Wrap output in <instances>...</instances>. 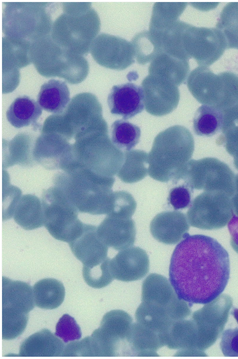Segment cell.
Segmentation results:
<instances>
[{
  "instance_id": "cell-10",
  "label": "cell",
  "mask_w": 238,
  "mask_h": 359,
  "mask_svg": "<svg viewBox=\"0 0 238 359\" xmlns=\"http://www.w3.org/2000/svg\"><path fill=\"white\" fill-rule=\"evenodd\" d=\"M132 325V318L124 311L113 310L104 315L99 327L91 334L101 357L118 355L120 343L128 342Z\"/></svg>"
},
{
  "instance_id": "cell-35",
  "label": "cell",
  "mask_w": 238,
  "mask_h": 359,
  "mask_svg": "<svg viewBox=\"0 0 238 359\" xmlns=\"http://www.w3.org/2000/svg\"><path fill=\"white\" fill-rule=\"evenodd\" d=\"M2 339H15L24 331L28 320V314L12 308L2 306Z\"/></svg>"
},
{
  "instance_id": "cell-17",
  "label": "cell",
  "mask_w": 238,
  "mask_h": 359,
  "mask_svg": "<svg viewBox=\"0 0 238 359\" xmlns=\"http://www.w3.org/2000/svg\"><path fill=\"white\" fill-rule=\"evenodd\" d=\"M189 228L187 217L177 211L158 214L150 225L152 236L158 241L169 245L175 244L181 241Z\"/></svg>"
},
{
  "instance_id": "cell-3",
  "label": "cell",
  "mask_w": 238,
  "mask_h": 359,
  "mask_svg": "<svg viewBox=\"0 0 238 359\" xmlns=\"http://www.w3.org/2000/svg\"><path fill=\"white\" fill-rule=\"evenodd\" d=\"M114 182L89 170L63 175L57 179L58 188L79 212L108 215L111 210Z\"/></svg>"
},
{
  "instance_id": "cell-22",
  "label": "cell",
  "mask_w": 238,
  "mask_h": 359,
  "mask_svg": "<svg viewBox=\"0 0 238 359\" xmlns=\"http://www.w3.org/2000/svg\"><path fill=\"white\" fill-rule=\"evenodd\" d=\"M70 100V93L65 81L50 79L40 87L37 100L41 108L48 112L61 113Z\"/></svg>"
},
{
  "instance_id": "cell-46",
  "label": "cell",
  "mask_w": 238,
  "mask_h": 359,
  "mask_svg": "<svg viewBox=\"0 0 238 359\" xmlns=\"http://www.w3.org/2000/svg\"><path fill=\"white\" fill-rule=\"evenodd\" d=\"M230 314L233 316L238 324V309L233 307L230 312Z\"/></svg>"
},
{
  "instance_id": "cell-8",
  "label": "cell",
  "mask_w": 238,
  "mask_h": 359,
  "mask_svg": "<svg viewBox=\"0 0 238 359\" xmlns=\"http://www.w3.org/2000/svg\"><path fill=\"white\" fill-rule=\"evenodd\" d=\"M182 40L188 58L195 59L199 66L211 65L227 48L225 37L216 28L198 27L187 24Z\"/></svg>"
},
{
  "instance_id": "cell-15",
  "label": "cell",
  "mask_w": 238,
  "mask_h": 359,
  "mask_svg": "<svg viewBox=\"0 0 238 359\" xmlns=\"http://www.w3.org/2000/svg\"><path fill=\"white\" fill-rule=\"evenodd\" d=\"M110 113L126 120L141 113L144 109L142 87L132 83L112 86L107 100Z\"/></svg>"
},
{
  "instance_id": "cell-41",
  "label": "cell",
  "mask_w": 238,
  "mask_h": 359,
  "mask_svg": "<svg viewBox=\"0 0 238 359\" xmlns=\"http://www.w3.org/2000/svg\"><path fill=\"white\" fill-rule=\"evenodd\" d=\"M220 347L224 356L238 357V328H229L223 331Z\"/></svg>"
},
{
  "instance_id": "cell-26",
  "label": "cell",
  "mask_w": 238,
  "mask_h": 359,
  "mask_svg": "<svg viewBox=\"0 0 238 359\" xmlns=\"http://www.w3.org/2000/svg\"><path fill=\"white\" fill-rule=\"evenodd\" d=\"M42 113V109L37 101L24 95L12 102L6 112V117L13 126L20 128L35 124Z\"/></svg>"
},
{
  "instance_id": "cell-31",
  "label": "cell",
  "mask_w": 238,
  "mask_h": 359,
  "mask_svg": "<svg viewBox=\"0 0 238 359\" xmlns=\"http://www.w3.org/2000/svg\"><path fill=\"white\" fill-rule=\"evenodd\" d=\"M223 112L216 107L203 105L196 111L193 118V129L196 134L210 137L221 131Z\"/></svg>"
},
{
  "instance_id": "cell-42",
  "label": "cell",
  "mask_w": 238,
  "mask_h": 359,
  "mask_svg": "<svg viewBox=\"0 0 238 359\" xmlns=\"http://www.w3.org/2000/svg\"><path fill=\"white\" fill-rule=\"evenodd\" d=\"M227 226L230 235V244L238 253V216L234 214L228 222Z\"/></svg>"
},
{
  "instance_id": "cell-6",
  "label": "cell",
  "mask_w": 238,
  "mask_h": 359,
  "mask_svg": "<svg viewBox=\"0 0 238 359\" xmlns=\"http://www.w3.org/2000/svg\"><path fill=\"white\" fill-rule=\"evenodd\" d=\"M193 189L222 191L232 197L235 191V175L228 166L214 158L190 160L179 181Z\"/></svg>"
},
{
  "instance_id": "cell-9",
  "label": "cell",
  "mask_w": 238,
  "mask_h": 359,
  "mask_svg": "<svg viewBox=\"0 0 238 359\" xmlns=\"http://www.w3.org/2000/svg\"><path fill=\"white\" fill-rule=\"evenodd\" d=\"M232 305L230 296L222 294L193 313L191 319L197 329V349L206 350L219 338Z\"/></svg>"
},
{
  "instance_id": "cell-30",
  "label": "cell",
  "mask_w": 238,
  "mask_h": 359,
  "mask_svg": "<svg viewBox=\"0 0 238 359\" xmlns=\"http://www.w3.org/2000/svg\"><path fill=\"white\" fill-rule=\"evenodd\" d=\"M124 160L117 173V177L127 183L137 182L148 173V155L145 151L135 149L124 151Z\"/></svg>"
},
{
  "instance_id": "cell-18",
  "label": "cell",
  "mask_w": 238,
  "mask_h": 359,
  "mask_svg": "<svg viewBox=\"0 0 238 359\" xmlns=\"http://www.w3.org/2000/svg\"><path fill=\"white\" fill-rule=\"evenodd\" d=\"M63 341L47 329L32 334L21 344L20 356H62L65 345Z\"/></svg>"
},
{
  "instance_id": "cell-5",
  "label": "cell",
  "mask_w": 238,
  "mask_h": 359,
  "mask_svg": "<svg viewBox=\"0 0 238 359\" xmlns=\"http://www.w3.org/2000/svg\"><path fill=\"white\" fill-rule=\"evenodd\" d=\"M44 226L55 239L69 243L81 232L84 223L79 212L58 188L45 191L42 196Z\"/></svg>"
},
{
  "instance_id": "cell-29",
  "label": "cell",
  "mask_w": 238,
  "mask_h": 359,
  "mask_svg": "<svg viewBox=\"0 0 238 359\" xmlns=\"http://www.w3.org/2000/svg\"><path fill=\"white\" fill-rule=\"evenodd\" d=\"M187 3H156L153 7L149 31L159 34L172 26L186 8Z\"/></svg>"
},
{
  "instance_id": "cell-19",
  "label": "cell",
  "mask_w": 238,
  "mask_h": 359,
  "mask_svg": "<svg viewBox=\"0 0 238 359\" xmlns=\"http://www.w3.org/2000/svg\"><path fill=\"white\" fill-rule=\"evenodd\" d=\"M2 306L27 314L35 306L33 288L27 283L2 277Z\"/></svg>"
},
{
  "instance_id": "cell-20",
  "label": "cell",
  "mask_w": 238,
  "mask_h": 359,
  "mask_svg": "<svg viewBox=\"0 0 238 359\" xmlns=\"http://www.w3.org/2000/svg\"><path fill=\"white\" fill-rule=\"evenodd\" d=\"M178 298L170 281L161 275L151 273L142 283V301L164 306L167 309L168 313Z\"/></svg>"
},
{
  "instance_id": "cell-23",
  "label": "cell",
  "mask_w": 238,
  "mask_h": 359,
  "mask_svg": "<svg viewBox=\"0 0 238 359\" xmlns=\"http://www.w3.org/2000/svg\"><path fill=\"white\" fill-rule=\"evenodd\" d=\"M133 356H158L157 350L164 346L160 335L136 322L133 323L128 339Z\"/></svg>"
},
{
  "instance_id": "cell-24",
  "label": "cell",
  "mask_w": 238,
  "mask_h": 359,
  "mask_svg": "<svg viewBox=\"0 0 238 359\" xmlns=\"http://www.w3.org/2000/svg\"><path fill=\"white\" fill-rule=\"evenodd\" d=\"M160 337L163 345L169 349H197V329L192 319L174 321Z\"/></svg>"
},
{
  "instance_id": "cell-37",
  "label": "cell",
  "mask_w": 238,
  "mask_h": 359,
  "mask_svg": "<svg viewBox=\"0 0 238 359\" xmlns=\"http://www.w3.org/2000/svg\"><path fill=\"white\" fill-rule=\"evenodd\" d=\"M136 206L135 199L129 192L124 190L113 192L111 208L108 215L131 218Z\"/></svg>"
},
{
  "instance_id": "cell-28",
  "label": "cell",
  "mask_w": 238,
  "mask_h": 359,
  "mask_svg": "<svg viewBox=\"0 0 238 359\" xmlns=\"http://www.w3.org/2000/svg\"><path fill=\"white\" fill-rule=\"evenodd\" d=\"M35 305L46 310H53L63 303L65 296L63 284L54 278H45L37 282L33 287Z\"/></svg>"
},
{
  "instance_id": "cell-45",
  "label": "cell",
  "mask_w": 238,
  "mask_h": 359,
  "mask_svg": "<svg viewBox=\"0 0 238 359\" xmlns=\"http://www.w3.org/2000/svg\"><path fill=\"white\" fill-rule=\"evenodd\" d=\"M227 152L233 157L234 165L238 170V141L229 149Z\"/></svg>"
},
{
  "instance_id": "cell-14",
  "label": "cell",
  "mask_w": 238,
  "mask_h": 359,
  "mask_svg": "<svg viewBox=\"0 0 238 359\" xmlns=\"http://www.w3.org/2000/svg\"><path fill=\"white\" fill-rule=\"evenodd\" d=\"M97 228L94 225L84 224L80 234L69 243L73 253L83 266H96L108 258V246L99 238Z\"/></svg>"
},
{
  "instance_id": "cell-13",
  "label": "cell",
  "mask_w": 238,
  "mask_h": 359,
  "mask_svg": "<svg viewBox=\"0 0 238 359\" xmlns=\"http://www.w3.org/2000/svg\"><path fill=\"white\" fill-rule=\"evenodd\" d=\"M110 270L114 279L124 281L144 278L149 270V259L145 250L131 246L120 250L110 261Z\"/></svg>"
},
{
  "instance_id": "cell-25",
  "label": "cell",
  "mask_w": 238,
  "mask_h": 359,
  "mask_svg": "<svg viewBox=\"0 0 238 359\" xmlns=\"http://www.w3.org/2000/svg\"><path fill=\"white\" fill-rule=\"evenodd\" d=\"M13 217L18 225L27 230L42 227L44 217L41 201L34 195H23L15 207Z\"/></svg>"
},
{
  "instance_id": "cell-34",
  "label": "cell",
  "mask_w": 238,
  "mask_h": 359,
  "mask_svg": "<svg viewBox=\"0 0 238 359\" xmlns=\"http://www.w3.org/2000/svg\"><path fill=\"white\" fill-rule=\"evenodd\" d=\"M135 58L137 63L145 65L151 63L163 52L162 47L149 31H143L136 34L131 40Z\"/></svg>"
},
{
  "instance_id": "cell-21",
  "label": "cell",
  "mask_w": 238,
  "mask_h": 359,
  "mask_svg": "<svg viewBox=\"0 0 238 359\" xmlns=\"http://www.w3.org/2000/svg\"><path fill=\"white\" fill-rule=\"evenodd\" d=\"M190 71L188 61L183 60L162 52L151 63L149 75L165 79L177 86L186 82Z\"/></svg>"
},
{
  "instance_id": "cell-43",
  "label": "cell",
  "mask_w": 238,
  "mask_h": 359,
  "mask_svg": "<svg viewBox=\"0 0 238 359\" xmlns=\"http://www.w3.org/2000/svg\"><path fill=\"white\" fill-rule=\"evenodd\" d=\"M231 201L234 213L238 216V174L235 176V191Z\"/></svg>"
},
{
  "instance_id": "cell-1",
  "label": "cell",
  "mask_w": 238,
  "mask_h": 359,
  "mask_svg": "<svg viewBox=\"0 0 238 359\" xmlns=\"http://www.w3.org/2000/svg\"><path fill=\"white\" fill-rule=\"evenodd\" d=\"M229 275L227 251L210 236L188 233L172 253L169 281L178 297L190 304L215 299L225 289Z\"/></svg>"
},
{
  "instance_id": "cell-27",
  "label": "cell",
  "mask_w": 238,
  "mask_h": 359,
  "mask_svg": "<svg viewBox=\"0 0 238 359\" xmlns=\"http://www.w3.org/2000/svg\"><path fill=\"white\" fill-rule=\"evenodd\" d=\"M136 321L157 333H165L173 321L169 316L167 309L151 303L141 301L135 313Z\"/></svg>"
},
{
  "instance_id": "cell-33",
  "label": "cell",
  "mask_w": 238,
  "mask_h": 359,
  "mask_svg": "<svg viewBox=\"0 0 238 359\" xmlns=\"http://www.w3.org/2000/svg\"><path fill=\"white\" fill-rule=\"evenodd\" d=\"M216 28L225 37L227 48L238 49V2L228 3L224 7Z\"/></svg>"
},
{
  "instance_id": "cell-44",
  "label": "cell",
  "mask_w": 238,
  "mask_h": 359,
  "mask_svg": "<svg viewBox=\"0 0 238 359\" xmlns=\"http://www.w3.org/2000/svg\"><path fill=\"white\" fill-rule=\"evenodd\" d=\"M193 7L202 11H208L215 8L219 4L218 3H191Z\"/></svg>"
},
{
  "instance_id": "cell-40",
  "label": "cell",
  "mask_w": 238,
  "mask_h": 359,
  "mask_svg": "<svg viewBox=\"0 0 238 359\" xmlns=\"http://www.w3.org/2000/svg\"><path fill=\"white\" fill-rule=\"evenodd\" d=\"M54 334L64 343L78 340L82 336L80 327L75 319L68 314L63 315L58 321Z\"/></svg>"
},
{
  "instance_id": "cell-12",
  "label": "cell",
  "mask_w": 238,
  "mask_h": 359,
  "mask_svg": "<svg viewBox=\"0 0 238 359\" xmlns=\"http://www.w3.org/2000/svg\"><path fill=\"white\" fill-rule=\"evenodd\" d=\"M177 87L165 79L148 75L142 82L146 111L158 117L173 111L180 100Z\"/></svg>"
},
{
  "instance_id": "cell-2",
  "label": "cell",
  "mask_w": 238,
  "mask_h": 359,
  "mask_svg": "<svg viewBox=\"0 0 238 359\" xmlns=\"http://www.w3.org/2000/svg\"><path fill=\"white\" fill-rule=\"evenodd\" d=\"M194 150V140L189 129L171 126L155 138L148 155V174L162 182L177 181Z\"/></svg>"
},
{
  "instance_id": "cell-4",
  "label": "cell",
  "mask_w": 238,
  "mask_h": 359,
  "mask_svg": "<svg viewBox=\"0 0 238 359\" xmlns=\"http://www.w3.org/2000/svg\"><path fill=\"white\" fill-rule=\"evenodd\" d=\"M188 88L200 103L223 110L238 104V75L231 72L214 74L199 66L189 74Z\"/></svg>"
},
{
  "instance_id": "cell-7",
  "label": "cell",
  "mask_w": 238,
  "mask_h": 359,
  "mask_svg": "<svg viewBox=\"0 0 238 359\" xmlns=\"http://www.w3.org/2000/svg\"><path fill=\"white\" fill-rule=\"evenodd\" d=\"M234 214L231 197L222 191H204L192 201L187 217L194 227L213 230L224 227Z\"/></svg>"
},
{
  "instance_id": "cell-32",
  "label": "cell",
  "mask_w": 238,
  "mask_h": 359,
  "mask_svg": "<svg viewBox=\"0 0 238 359\" xmlns=\"http://www.w3.org/2000/svg\"><path fill=\"white\" fill-rule=\"evenodd\" d=\"M141 130L139 126L125 119L115 121L111 126V141L122 151H129L139 142Z\"/></svg>"
},
{
  "instance_id": "cell-11",
  "label": "cell",
  "mask_w": 238,
  "mask_h": 359,
  "mask_svg": "<svg viewBox=\"0 0 238 359\" xmlns=\"http://www.w3.org/2000/svg\"><path fill=\"white\" fill-rule=\"evenodd\" d=\"M91 53L97 63L111 69L123 70L135 62L131 42L104 33L99 34L93 41Z\"/></svg>"
},
{
  "instance_id": "cell-39",
  "label": "cell",
  "mask_w": 238,
  "mask_h": 359,
  "mask_svg": "<svg viewBox=\"0 0 238 359\" xmlns=\"http://www.w3.org/2000/svg\"><path fill=\"white\" fill-rule=\"evenodd\" d=\"M62 356L100 357L95 342L91 336L80 341H73L64 348Z\"/></svg>"
},
{
  "instance_id": "cell-16",
  "label": "cell",
  "mask_w": 238,
  "mask_h": 359,
  "mask_svg": "<svg viewBox=\"0 0 238 359\" xmlns=\"http://www.w3.org/2000/svg\"><path fill=\"white\" fill-rule=\"evenodd\" d=\"M97 232L100 240L108 247L121 250L134 245L136 230L132 218L107 215L97 227Z\"/></svg>"
},
{
  "instance_id": "cell-38",
  "label": "cell",
  "mask_w": 238,
  "mask_h": 359,
  "mask_svg": "<svg viewBox=\"0 0 238 359\" xmlns=\"http://www.w3.org/2000/svg\"><path fill=\"white\" fill-rule=\"evenodd\" d=\"M172 184L174 186L169 190L167 198L168 204L175 210L190 207L194 189L183 180Z\"/></svg>"
},
{
  "instance_id": "cell-36",
  "label": "cell",
  "mask_w": 238,
  "mask_h": 359,
  "mask_svg": "<svg viewBox=\"0 0 238 359\" xmlns=\"http://www.w3.org/2000/svg\"><path fill=\"white\" fill-rule=\"evenodd\" d=\"M110 259L108 257L99 265L87 267L83 266L82 275L85 282L90 287L100 289L109 285L114 279L110 270Z\"/></svg>"
}]
</instances>
